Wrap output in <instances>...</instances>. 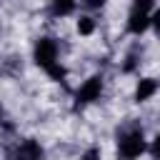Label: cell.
<instances>
[{
    "mask_svg": "<svg viewBox=\"0 0 160 160\" xmlns=\"http://www.w3.org/2000/svg\"><path fill=\"white\" fill-rule=\"evenodd\" d=\"M75 8V0H52V12L55 15H70Z\"/></svg>",
    "mask_w": 160,
    "mask_h": 160,
    "instance_id": "7",
    "label": "cell"
},
{
    "mask_svg": "<svg viewBox=\"0 0 160 160\" xmlns=\"http://www.w3.org/2000/svg\"><path fill=\"white\" fill-rule=\"evenodd\" d=\"M8 160H42V148L35 140H22L15 150L8 152Z\"/></svg>",
    "mask_w": 160,
    "mask_h": 160,
    "instance_id": "4",
    "label": "cell"
},
{
    "mask_svg": "<svg viewBox=\"0 0 160 160\" xmlns=\"http://www.w3.org/2000/svg\"><path fill=\"white\" fill-rule=\"evenodd\" d=\"M148 25H150L148 12H130V20H128V30H130V32L140 35V32H142Z\"/></svg>",
    "mask_w": 160,
    "mask_h": 160,
    "instance_id": "6",
    "label": "cell"
},
{
    "mask_svg": "<svg viewBox=\"0 0 160 160\" xmlns=\"http://www.w3.org/2000/svg\"><path fill=\"white\" fill-rule=\"evenodd\" d=\"M78 30H80V35H90V32L95 30L92 18H80V20H78Z\"/></svg>",
    "mask_w": 160,
    "mask_h": 160,
    "instance_id": "8",
    "label": "cell"
},
{
    "mask_svg": "<svg viewBox=\"0 0 160 160\" xmlns=\"http://www.w3.org/2000/svg\"><path fill=\"white\" fill-rule=\"evenodd\" d=\"M155 90H158V82L150 80V78H145V80H140V85H138V90H135V100H138V102H145V100H150V98L155 95Z\"/></svg>",
    "mask_w": 160,
    "mask_h": 160,
    "instance_id": "5",
    "label": "cell"
},
{
    "mask_svg": "<svg viewBox=\"0 0 160 160\" xmlns=\"http://www.w3.org/2000/svg\"><path fill=\"white\" fill-rule=\"evenodd\" d=\"M35 62L52 78V80H65V68L58 65V42L52 38H40L35 45Z\"/></svg>",
    "mask_w": 160,
    "mask_h": 160,
    "instance_id": "1",
    "label": "cell"
},
{
    "mask_svg": "<svg viewBox=\"0 0 160 160\" xmlns=\"http://www.w3.org/2000/svg\"><path fill=\"white\" fill-rule=\"evenodd\" d=\"M142 150H145V140H142V132L140 130H130V132H122L120 135L118 152H120L122 160H135V158H140Z\"/></svg>",
    "mask_w": 160,
    "mask_h": 160,
    "instance_id": "2",
    "label": "cell"
},
{
    "mask_svg": "<svg viewBox=\"0 0 160 160\" xmlns=\"http://www.w3.org/2000/svg\"><path fill=\"white\" fill-rule=\"evenodd\" d=\"M100 92H102V78H100V75H92V78H90V80H85V85L78 90V102H75V108L88 105V102L98 100V98H100Z\"/></svg>",
    "mask_w": 160,
    "mask_h": 160,
    "instance_id": "3",
    "label": "cell"
},
{
    "mask_svg": "<svg viewBox=\"0 0 160 160\" xmlns=\"http://www.w3.org/2000/svg\"><path fill=\"white\" fill-rule=\"evenodd\" d=\"M150 152H152L155 158H160V135L155 138V142H152V148H150Z\"/></svg>",
    "mask_w": 160,
    "mask_h": 160,
    "instance_id": "12",
    "label": "cell"
},
{
    "mask_svg": "<svg viewBox=\"0 0 160 160\" xmlns=\"http://www.w3.org/2000/svg\"><path fill=\"white\" fill-rule=\"evenodd\" d=\"M0 120H2V110H0Z\"/></svg>",
    "mask_w": 160,
    "mask_h": 160,
    "instance_id": "14",
    "label": "cell"
},
{
    "mask_svg": "<svg viewBox=\"0 0 160 160\" xmlns=\"http://www.w3.org/2000/svg\"><path fill=\"white\" fill-rule=\"evenodd\" d=\"M80 160H100V155H98V150H88Z\"/></svg>",
    "mask_w": 160,
    "mask_h": 160,
    "instance_id": "13",
    "label": "cell"
},
{
    "mask_svg": "<svg viewBox=\"0 0 160 160\" xmlns=\"http://www.w3.org/2000/svg\"><path fill=\"white\" fill-rule=\"evenodd\" d=\"M82 5H88V8H102L105 0H82Z\"/></svg>",
    "mask_w": 160,
    "mask_h": 160,
    "instance_id": "11",
    "label": "cell"
},
{
    "mask_svg": "<svg viewBox=\"0 0 160 160\" xmlns=\"http://www.w3.org/2000/svg\"><path fill=\"white\" fill-rule=\"evenodd\" d=\"M155 0H132V12H148Z\"/></svg>",
    "mask_w": 160,
    "mask_h": 160,
    "instance_id": "9",
    "label": "cell"
},
{
    "mask_svg": "<svg viewBox=\"0 0 160 160\" xmlns=\"http://www.w3.org/2000/svg\"><path fill=\"white\" fill-rule=\"evenodd\" d=\"M150 25H152V28H155V30L160 32V10H158V12H155V15L150 18Z\"/></svg>",
    "mask_w": 160,
    "mask_h": 160,
    "instance_id": "10",
    "label": "cell"
}]
</instances>
